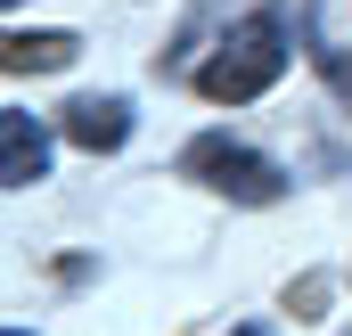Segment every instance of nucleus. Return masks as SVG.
I'll list each match as a JSON object with an SVG mask.
<instances>
[{"label":"nucleus","instance_id":"nucleus-1","mask_svg":"<svg viewBox=\"0 0 352 336\" xmlns=\"http://www.w3.org/2000/svg\"><path fill=\"white\" fill-rule=\"evenodd\" d=\"M278 74H287V25H278V17H246L238 33L213 41V58L197 66V90H205L213 107H246V98H263Z\"/></svg>","mask_w":352,"mask_h":336},{"label":"nucleus","instance_id":"nucleus-2","mask_svg":"<svg viewBox=\"0 0 352 336\" xmlns=\"http://www.w3.org/2000/svg\"><path fill=\"white\" fill-rule=\"evenodd\" d=\"M180 172H188L197 189L230 197V205H278V197H287V172L270 165L263 148L230 140V132H197V140L180 148Z\"/></svg>","mask_w":352,"mask_h":336},{"label":"nucleus","instance_id":"nucleus-3","mask_svg":"<svg viewBox=\"0 0 352 336\" xmlns=\"http://www.w3.org/2000/svg\"><path fill=\"white\" fill-rule=\"evenodd\" d=\"M66 140L90 148V156H115L123 140H131V98H115V90H90L66 107Z\"/></svg>","mask_w":352,"mask_h":336},{"label":"nucleus","instance_id":"nucleus-4","mask_svg":"<svg viewBox=\"0 0 352 336\" xmlns=\"http://www.w3.org/2000/svg\"><path fill=\"white\" fill-rule=\"evenodd\" d=\"M0 180H8V189L50 180V132H41L25 107H0Z\"/></svg>","mask_w":352,"mask_h":336},{"label":"nucleus","instance_id":"nucleus-5","mask_svg":"<svg viewBox=\"0 0 352 336\" xmlns=\"http://www.w3.org/2000/svg\"><path fill=\"white\" fill-rule=\"evenodd\" d=\"M74 33H8L0 41V66L8 74H58V66H74Z\"/></svg>","mask_w":352,"mask_h":336},{"label":"nucleus","instance_id":"nucleus-6","mask_svg":"<svg viewBox=\"0 0 352 336\" xmlns=\"http://www.w3.org/2000/svg\"><path fill=\"white\" fill-rule=\"evenodd\" d=\"M303 41H311V66L328 74V90H336V98L352 107V50H344V41H328V33L311 25V8H303Z\"/></svg>","mask_w":352,"mask_h":336},{"label":"nucleus","instance_id":"nucleus-7","mask_svg":"<svg viewBox=\"0 0 352 336\" xmlns=\"http://www.w3.org/2000/svg\"><path fill=\"white\" fill-rule=\"evenodd\" d=\"M287 304H295V320H320V304H328V279H303V287H287Z\"/></svg>","mask_w":352,"mask_h":336},{"label":"nucleus","instance_id":"nucleus-8","mask_svg":"<svg viewBox=\"0 0 352 336\" xmlns=\"http://www.w3.org/2000/svg\"><path fill=\"white\" fill-rule=\"evenodd\" d=\"M230 336H270V328H263V320H238V328H230Z\"/></svg>","mask_w":352,"mask_h":336},{"label":"nucleus","instance_id":"nucleus-9","mask_svg":"<svg viewBox=\"0 0 352 336\" xmlns=\"http://www.w3.org/2000/svg\"><path fill=\"white\" fill-rule=\"evenodd\" d=\"M0 336H33V328H0Z\"/></svg>","mask_w":352,"mask_h":336}]
</instances>
